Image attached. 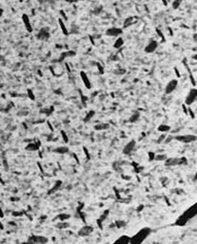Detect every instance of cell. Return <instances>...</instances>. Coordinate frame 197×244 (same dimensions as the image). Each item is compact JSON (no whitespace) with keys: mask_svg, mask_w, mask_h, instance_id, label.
I'll return each mask as SVG.
<instances>
[{"mask_svg":"<svg viewBox=\"0 0 197 244\" xmlns=\"http://www.w3.org/2000/svg\"><path fill=\"white\" fill-rule=\"evenodd\" d=\"M196 216H197V202L195 203L194 205H192L191 207L188 208L180 217H178V219L175 222V225L183 226V225H186L190 220L193 219Z\"/></svg>","mask_w":197,"mask_h":244,"instance_id":"1","label":"cell"},{"mask_svg":"<svg viewBox=\"0 0 197 244\" xmlns=\"http://www.w3.org/2000/svg\"><path fill=\"white\" fill-rule=\"evenodd\" d=\"M152 233L150 227H144L141 228L138 233L131 238V243H142V242L150 236V233Z\"/></svg>","mask_w":197,"mask_h":244,"instance_id":"2","label":"cell"},{"mask_svg":"<svg viewBox=\"0 0 197 244\" xmlns=\"http://www.w3.org/2000/svg\"><path fill=\"white\" fill-rule=\"evenodd\" d=\"M196 100H197V89L196 88L190 89V91L188 92V94L186 96V100H184V105H187L189 107L192 104H194L196 102Z\"/></svg>","mask_w":197,"mask_h":244,"instance_id":"3","label":"cell"},{"mask_svg":"<svg viewBox=\"0 0 197 244\" xmlns=\"http://www.w3.org/2000/svg\"><path fill=\"white\" fill-rule=\"evenodd\" d=\"M176 141L180 142L182 144H191L193 142L197 141V135H193V134H184V135H177L174 137Z\"/></svg>","mask_w":197,"mask_h":244,"instance_id":"4","label":"cell"},{"mask_svg":"<svg viewBox=\"0 0 197 244\" xmlns=\"http://www.w3.org/2000/svg\"><path fill=\"white\" fill-rule=\"evenodd\" d=\"M166 166H177V165H182V164H187L186 158H170L166 160Z\"/></svg>","mask_w":197,"mask_h":244,"instance_id":"5","label":"cell"},{"mask_svg":"<svg viewBox=\"0 0 197 244\" xmlns=\"http://www.w3.org/2000/svg\"><path fill=\"white\" fill-rule=\"evenodd\" d=\"M177 86H178L177 79H171V81L166 85L164 93H166V94H171V93H173V92L177 89Z\"/></svg>","mask_w":197,"mask_h":244,"instance_id":"6","label":"cell"},{"mask_svg":"<svg viewBox=\"0 0 197 244\" xmlns=\"http://www.w3.org/2000/svg\"><path fill=\"white\" fill-rule=\"evenodd\" d=\"M122 32H123L122 29L117 28V27H112V28H109L106 31V34L108 36H111V37H118L121 35Z\"/></svg>","mask_w":197,"mask_h":244,"instance_id":"7","label":"cell"},{"mask_svg":"<svg viewBox=\"0 0 197 244\" xmlns=\"http://www.w3.org/2000/svg\"><path fill=\"white\" fill-rule=\"evenodd\" d=\"M157 47H158V42L156 41V40H154V39H151L150 41L148 42L147 46H145V48H144V52L149 53V54L155 52Z\"/></svg>","mask_w":197,"mask_h":244,"instance_id":"8","label":"cell"},{"mask_svg":"<svg viewBox=\"0 0 197 244\" xmlns=\"http://www.w3.org/2000/svg\"><path fill=\"white\" fill-rule=\"evenodd\" d=\"M135 147H136V142H135V140H132V141H130L128 144L125 145V148H123V150H122V152L125 153V154H127V155L131 154V153L135 150Z\"/></svg>","mask_w":197,"mask_h":244,"instance_id":"9","label":"cell"},{"mask_svg":"<svg viewBox=\"0 0 197 244\" xmlns=\"http://www.w3.org/2000/svg\"><path fill=\"white\" fill-rule=\"evenodd\" d=\"M37 38L40 39V40H47V39L50 38V32H49V30L45 28L41 29L38 32V34H37Z\"/></svg>","mask_w":197,"mask_h":244,"instance_id":"10","label":"cell"},{"mask_svg":"<svg viewBox=\"0 0 197 244\" xmlns=\"http://www.w3.org/2000/svg\"><path fill=\"white\" fill-rule=\"evenodd\" d=\"M80 78H81V81H82V83H84V87H86V89H91L92 88V83H91V81H90V78L88 77V75H86V72L81 71L80 72Z\"/></svg>","mask_w":197,"mask_h":244,"instance_id":"11","label":"cell"},{"mask_svg":"<svg viewBox=\"0 0 197 244\" xmlns=\"http://www.w3.org/2000/svg\"><path fill=\"white\" fill-rule=\"evenodd\" d=\"M29 242H31V243H47V239L43 236H32L29 239Z\"/></svg>","mask_w":197,"mask_h":244,"instance_id":"12","label":"cell"},{"mask_svg":"<svg viewBox=\"0 0 197 244\" xmlns=\"http://www.w3.org/2000/svg\"><path fill=\"white\" fill-rule=\"evenodd\" d=\"M22 22H23V25H24L25 29H26V31L31 33V32L33 31V29H32V25H31L30 17H29L26 14H23L22 15Z\"/></svg>","mask_w":197,"mask_h":244,"instance_id":"13","label":"cell"},{"mask_svg":"<svg viewBox=\"0 0 197 244\" xmlns=\"http://www.w3.org/2000/svg\"><path fill=\"white\" fill-rule=\"evenodd\" d=\"M93 227L92 226H84V227H82L80 230H79V236H89L90 233H93Z\"/></svg>","mask_w":197,"mask_h":244,"instance_id":"14","label":"cell"},{"mask_svg":"<svg viewBox=\"0 0 197 244\" xmlns=\"http://www.w3.org/2000/svg\"><path fill=\"white\" fill-rule=\"evenodd\" d=\"M115 243H123V244H128V243H131V238L129 236H127V235H123V236H120L119 238L117 239L116 241H115Z\"/></svg>","mask_w":197,"mask_h":244,"instance_id":"15","label":"cell"},{"mask_svg":"<svg viewBox=\"0 0 197 244\" xmlns=\"http://www.w3.org/2000/svg\"><path fill=\"white\" fill-rule=\"evenodd\" d=\"M123 43H125V40H123V38H121V37H118V38L115 40V42H114L113 47H114V49H121V48L123 47Z\"/></svg>","mask_w":197,"mask_h":244,"instance_id":"16","label":"cell"},{"mask_svg":"<svg viewBox=\"0 0 197 244\" xmlns=\"http://www.w3.org/2000/svg\"><path fill=\"white\" fill-rule=\"evenodd\" d=\"M157 130H158L159 132L166 133V132H169V131L171 130V127H170L169 125H167V124H161V125L158 126Z\"/></svg>","mask_w":197,"mask_h":244,"instance_id":"17","label":"cell"},{"mask_svg":"<svg viewBox=\"0 0 197 244\" xmlns=\"http://www.w3.org/2000/svg\"><path fill=\"white\" fill-rule=\"evenodd\" d=\"M134 23V17H128V18H125V21H123V29H127L129 28V27H131V25Z\"/></svg>","mask_w":197,"mask_h":244,"instance_id":"18","label":"cell"},{"mask_svg":"<svg viewBox=\"0 0 197 244\" xmlns=\"http://www.w3.org/2000/svg\"><path fill=\"white\" fill-rule=\"evenodd\" d=\"M40 147V142H37V143H32V144H29L26 146V149L31 150V151H35V150H38Z\"/></svg>","mask_w":197,"mask_h":244,"instance_id":"19","label":"cell"},{"mask_svg":"<svg viewBox=\"0 0 197 244\" xmlns=\"http://www.w3.org/2000/svg\"><path fill=\"white\" fill-rule=\"evenodd\" d=\"M58 22H59V25H60V29H61V31H62V33H63L64 35H69V31H68L67 27H65L64 22L62 21V19H61V18H59V19H58Z\"/></svg>","mask_w":197,"mask_h":244,"instance_id":"20","label":"cell"},{"mask_svg":"<svg viewBox=\"0 0 197 244\" xmlns=\"http://www.w3.org/2000/svg\"><path fill=\"white\" fill-rule=\"evenodd\" d=\"M95 115V111L94 110H90L89 112H88V114L86 115V117H84V123H88V122H90L92 118H93V116Z\"/></svg>","mask_w":197,"mask_h":244,"instance_id":"21","label":"cell"},{"mask_svg":"<svg viewBox=\"0 0 197 244\" xmlns=\"http://www.w3.org/2000/svg\"><path fill=\"white\" fill-rule=\"evenodd\" d=\"M56 153H60V154H63V153H68L69 152V148L68 147H64V146H62V147H58L56 148L55 150H54Z\"/></svg>","mask_w":197,"mask_h":244,"instance_id":"22","label":"cell"},{"mask_svg":"<svg viewBox=\"0 0 197 244\" xmlns=\"http://www.w3.org/2000/svg\"><path fill=\"white\" fill-rule=\"evenodd\" d=\"M183 0H174L172 3V8H174V10H177L179 6H180V4L182 3Z\"/></svg>","mask_w":197,"mask_h":244,"instance_id":"23","label":"cell"},{"mask_svg":"<svg viewBox=\"0 0 197 244\" xmlns=\"http://www.w3.org/2000/svg\"><path fill=\"white\" fill-rule=\"evenodd\" d=\"M109 125L108 124H99V125L95 126V129L96 130H104V129H108Z\"/></svg>","mask_w":197,"mask_h":244,"instance_id":"24","label":"cell"},{"mask_svg":"<svg viewBox=\"0 0 197 244\" xmlns=\"http://www.w3.org/2000/svg\"><path fill=\"white\" fill-rule=\"evenodd\" d=\"M167 155L166 154H157L155 155V161H166L167 160Z\"/></svg>","mask_w":197,"mask_h":244,"instance_id":"25","label":"cell"},{"mask_svg":"<svg viewBox=\"0 0 197 244\" xmlns=\"http://www.w3.org/2000/svg\"><path fill=\"white\" fill-rule=\"evenodd\" d=\"M59 220H60L61 222L62 221H65V220H68L70 218V215H67V214H61V215H59L58 217H57Z\"/></svg>","mask_w":197,"mask_h":244,"instance_id":"26","label":"cell"},{"mask_svg":"<svg viewBox=\"0 0 197 244\" xmlns=\"http://www.w3.org/2000/svg\"><path fill=\"white\" fill-rule=\"evenodd\" d=\"M28 96L30 97L32 100H36V96H35V94H34V92L31 90V89H28Z\"/></svg>","mask_w":197,"mask_h":244,"instance_id":"27","label":"cell"},{"mask_svg":"<svg viewBox=\"0 0 197 244\" xmlns=\"http://www.w3.org/2000/svg\"><path fill=\"white\" fill-rule=\"evenodd\" d=\"M115 225H116L118 228H121V227H123V226H125V222H123V221H116V222H115Z\"/></svg>","mask_w":197,"mask_h":244,"instance_id":"28","label":"cell"},{"mask_svg":"<svg viewBox=\"0 0 197 244\" xmlns=\"http://www.w3.org/2000/svg\"><path fill=\"white\" fill-rule=\"evenodd\" d=\"M138 117H139V113H135L134 114V115H132V116H131V122H136L137 119H138Z\"/></svg>","mask_w":197,"mask_h":244,"instance_id":"29","label":"cell"},{"mask_svg":"<svg viewBox=\"0 0 197 244\" xmlns=\"http://www.w3.org/2000/svg\"><path fill=\"white\" fill-rule=\"evenodd\" d=\"M69 226V223H64V221H62V223H60V224H57V227L59 228H65Z\"/></svg>","mask_w":197,"mask_h":244,"instance_id":"30","label":"cell"},{"mask_svg":"<svg viewBox=\"0 0 197 244\" xmlns=\"http://www.w3.org/2000/svg\"><path fill=\"white\" fill-rule=\"evenodd\" d=\"M149 160H150L151 162L154 161V160H155V153L150 151V152H149Z\"/></svg>","mask_w":197,"mask_h":244,"instance_id":"31","label":"cell"},{"mask_svg":"<svg viewBox=\"0 0 197 244\" xmlns=\"http://www.w3.org/2000/svg\"><path fill=\"white\" fill-rule=\"evenodd\" d=\"M60 185H61V182H60V181H58V182H57V184H55V187H54V188L51 190V192H53V191H55V190H57V189L60 187Z\"/></svg>","mask_w":197,"mask_h":244,"instance_id":"32","label":"cell"},{"mask_svg":"<svg viewBox=\"0 0 197 244\" xmlns=\"http://www.w3.org/2000/svg\"><path fill=\"white\" fill-rule=\"evenodd\" d=\"M166 137H167V135H161L160 137H159L158 140H157V143H164V140H166Z\"/></svg>","mask_w":197,"mask_h":244,"instance_id":"33","label":"cell"},{"mask_svg":"<svg viewBox=\"0 0 197 244\" xmlns=\"http://www.w3.org/2000/svg\"><path fill=\"white\" fill-rule=\"evenodd\" d=\"M156 32L158 33V36L160 37V38H161V40L164 41V35H162V33H161V31H160V30H158V29H156Z\"/></svg>","mask_w":197,"mask_h":244,"instance_id":"34","label":"cell"},{"mask_svg":"<svg viewBox=\"0 0 197 244\" xmlns=\"http://www.w3.org/2000/svg\"><path fill=\"white\" fill-rule=\"evenodd\" d=\"M61 134H62V139L65 141V143H68V142H69V139H68V136H67V134H65V132L61 131Z\"/></svg>","mask_w":197,"mask_h":244,"instance_id":"35","label":"cell"},{"mask_svg":"<svg viewBox=\"0 0 197 244\" xmlns=\"http://www.w3.org/2000/svg\"><path fill=\"white\" fill-rule=\"evenodd\" d=\"M188 114H190V115H191V117H192V118H194V117H195L194 112L192 111V109H191V108H188Z\"/></svg>","mask_w":197,"mask_h":244,"instance_id":"36","label":"cell"},{"mask_svg":"<svg viewBox=\"0 0 197 244\" xmlns=\"http://www.w3.org/2000/svg\"><path fill=\"white\" fill-rule=\"evenodd\" d=\"M84 153H86V158H90V154H89V152H88V150H86V148H84Z\"/></svg>","mask_w":197,"mask_h":244,"instance_id":"37","label":"cell"},{"mask_svg":"<svg viewBox=\"0 0 197 244\" xmlns=\"http://www.w3.org/2000/svg\"><path fill=\"white\" fill-rule=\"evenodd\" d=\"M192 58L194 59V60H196V61H197V53H196V54H194V55H193V56H192Z\"/></svg>","mask_w":197,"mask_h":244,"instance_id":"38","label":"cell"},{"mask_svg":"<svg viewBox=\"0 0 197 244\" xmlns=\"http://www.w3.org/2000/svg\"><path fill=\"white\" fill-rule=\"evenodd\" d=\"M3 216H4V214H3V211H2V209H1V207H0V217L2 218Z\"/></svg>","mask_w":197,"mask_h":244,"instance_id":"39","label":"cell"},{"mask_svg":"<svg viewBox=\"0 0 197 244\" xmlns=\"http://www.w3.org/2000/svg\"><path fill=\"white\" fill-rule=\"evenodd\" d=\"M162 2H164V4H168V0H161Z\"/></svg>","mask_w":197,"mask_h":244,"instance_id":"40","label":"cell"},{"mask_svg":"<svg viewBox=\"0 0 197 244\" xmlns=\"http://www.w3.org/2000/svg\"><path fill=\"white\" fill-rule=\"evenodd\" d=\"M194 40L195 41H197V34H195L194 35Z\"/></svg>","mask_w":197,"mask_h":244,"instance_id":"41","label":"cell"},{"mask_svg":"<svg viewBox=\"0 0 197 244\" xmlns=\"http://www.w3.org/2000/svg\"><path fill=\"white\" fill-rule=\"evenodd\" d=\"M2 13H3V12H2V10H0V16L2 15Z\"/></svg>","mask_w":197,"mask_h":244,"instance_id":"42","label":"cell"},{"mask_svg":"<svg viewBox=\"0 0 197 244\" xmlns=\"http://www.w3.org/2000/svg\"><path fill=\"white\" fill-rule=\"evenodd\" d=\"M195 180H197V175H196V177H195Z\"/></svg>","mask_w":197,"mask_h":244,"instance_id":"43","label":"cell"}]
</instances>
